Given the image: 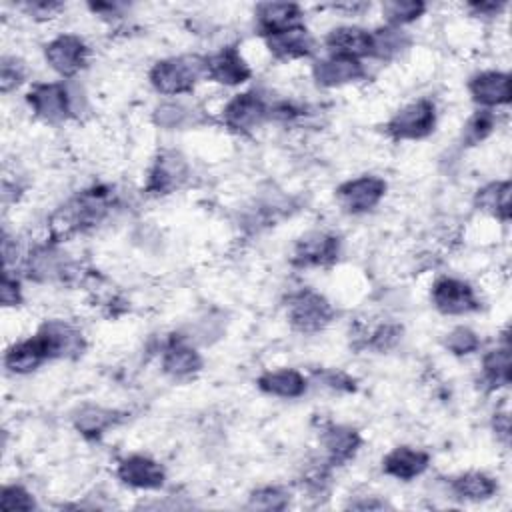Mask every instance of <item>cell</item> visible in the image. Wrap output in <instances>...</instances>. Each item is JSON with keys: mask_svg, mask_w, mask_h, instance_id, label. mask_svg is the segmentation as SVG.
Masks as SVG:
<instances>
[{"mask_svg": "<svg viewBox=\"0 0 512 512\" xmlns=\"http://www.w3.org/2000/svg\"><path fill=\"white\" fill-rule=\"evenodd\" d=\"M200 78H204V58L200 56H170L158 60L148 72L152 88L164 96L188 94Z\"/></svg>", "mask_w": 512, "mask_h": 512, "instance_id": "6da1fadb", "label": "cell"}, {"mask_svg": "<svg viewBox=\"0 0 512 512\" xmlns=\"http://www.w3.org/2000/svg\"><path fill=\"white\" fill-rule=\"evenodd\" d=\"M26 102L34 116L48 124H60L78 112L76 94L66 82H36L28 90Z\"/></svg>", "mask_w": 512, "mask_h": 512, "instance_id": "7a4b0ae2", "label": "cell"}, {"mask_svg": "<svg viewBox=\"0 0 512 512\" xmlns=\"http://www.w3.org/2000/svg\"><path fill=\"white\" fill-rule=\"evenodd\" d=\"M286 316L296 332L314 334L332 322L334 308L320 292L304 288L288 298Z\"/></svg>", "mask_w": 512, "mask_h": 512, "instance_id": "3957f363", "label": "cell"}, {"mask_svg": "<svg viewBox=\"0 0 512 512\" xmlns=\"http://www.w3.org/2000/svg\"><path fill=\"white\" fill-rule=\"evenodd\" d=\"M436 104L430 98H418L402 106L386 122V132L394 140H420L434 132Z\"/></svg>", "mask_w": 512, "mask_h": 512, "instance_id": "277c9868", "label": "cell"}, {"mask_svg": "<svg viewBox=\"0 0 512 512\" xmlns=\"http://www.w3.org/2000/svg\"><path fill=\"white\" fill-rule=\"evenodd\" d=\"M270 102L256 90L240 92L222 108V122L226 128L238 134H246L262 126L268 120Z\"/></svg>", "mask_w": 512, "mask_h": 512, "instance_id": "5b68a950", "label": "cell"}, {"mask_svg": "<svg viewBox=\"0 0 512 512\" xmlns=\"http://www.w3.org/2000/svg\"><path fill=\"white\" fill-rule=\"evenodd\" d=\"M88 46L78 34H58L44 46L46 64L62 78H74L88 64Z\"/></svg>", "mask_w": 512, "mask_h": 512, "instance_id": "8992f818", "label": "cell"}, {"mask_svg": "<svg viewBox=\"0 0 512 512\" xmlns=\"http://www.w3.org/2000/svg\"><path fill=\"white\" fill-rule=\"evenodd\" d=\"M386 194V182L380 176L364 174L342 182L336 188V200L348 214H366L374 210Z\"/></svg>", "mask_w": 512, "mask_h": 512, "instance_id": "52a82bcc", "label": "cell"}, {"mask_svg": "<svg viewBox=\"0 0 512 512\" xmlns=\"http://www.w3.org/2000/svg\"><path fill=\"white\" fill-rule=\"evenodd\" d=\"M430 300H432V306L446 316H460L480 308V300L474 288L468 282L452 276L438 278L432 284Z\"/></svg>", "mask_w": 512, "mask_h": 512, "instance_id": "ba28073f", "label": "cell"}, {"mask_svg": "<svg viewBox=\"0 0 512 512\" xmlns=\"http://www.w3.org/2000/svg\"><path fill=\"white\" fill-rule=\"evenodd\" d=\"M188 178V162L186 158L176 150H162L146 178V192L152 196H164L176 192Z\"/></svg>", "mask_w": 512, "mask_h": 512, "instance_id": "9c48e42d", "label": "cell"}, {"mask_svg": "<svg viewBox=\"0 0 512 512\" xmlns=\"http://www.w3.org/2000/svg\"><path fill=\"white\" fill-rule=\"evenodd\" d=\"M252 70L236 46H224L204 58V78L222 86L244 84Z\"/></svg>", "mask_w": 512, "mask_h": 512, "instance_id": "30bf717a", "label": "cell"}, {"mask_svg": "<svg viewBox=\"0 0 512 512\" xmlns=\"http://www.w3.org/2000/svg\"><path fill=\"white\" fill-rule=\"evenodd\" d=\"M340 254V238L328 232L312 230L304 234L292 252V262L300 268H314V266H328Z\"/></svg>", "mask_w": 512, "mask_h": 512, "instance_id": "8fae6325", "label": "cell"}, {"mask_svg": "<svg viewBox=\"0 0 512 512\" xmlns=\"http://www.w3.org/2000/svg\"><path fill=\"white\" fill-rule=\"evenodd\" d=\"M56 246V242L34 246L24 258V270L30 280L36 282H52L64 280L72 272V264L64 258Z\"/></svg>", "mask_w": 512, "mask_h": 512, "instance_id": "7c38bea8", "label": "cell"}, {"mask_svg": "<svg viewBox=\"0 0 512 512\" xmlns=\"http://www.w3.org/2000/svg\"><path fill=\"white\" fill-rule=\"evenodd\" d=\"M38 338L42 340L48 358H76L84 350L82 332L66 320H46L38 328Z\"/></svg>", "mask_w": 512, "mask_h": 512, "instance_id": "4fadbf2b", "label": "cell"}, {"mask_svg": "<svg viewBox=\"0 0 512 512\" xmlns=\"http://www.w3.org/2000/svg\"><path fill=\"white\" fill-rule=\"evenodd\" d=\"M116 476L122 484L138 490H156L164 484V466L144 454H130L118 462Z\"/></svg>", "mask_w": 512, "mask_h": 512, "instance_id": "5bb4252c", "label": "cell"}, {"mask_svg": "<svg viewBox=\"0 0 512 512\" xmlns=\"http://www.w3.org/2000/svg\"><path fill=\"white\" fill-rule=\"evenodd\" d=\"M366 76V66L362 60L346 58V56H334L328 54L326 58H320L312 66V78L318 86L324 88H336L344 84H352L356 80H362Z\"/></svg>", "mask_w": 512, "mask_h": 512, "instance_id": "9a60e30c", "label": "cell"}, {"mask_svg": "<svg viewBox=\"0 0 512 512\" xmlns=\"http://www.w3.org/2000/svg\"><path fill=\"white\" fill-rule=\"evenodd\" d=\"M254 22L258 32L266 38L304 24V12L292 2H262L254 8Z\"/></svg>", "mask_w": 512, "mask_h": 512, "instance_id": "2e32d148", "label": "cell"}, {"mask_svg": "<svg viewBox=\"0 0 512 512\" xmlns=\"http://www.w3.org/2000/svg\"><path fill=\"white\" fill-rule=\"evenodd\" d=\"M468 92L482 108H494L510 102V76L500 70H482L468 82Z\"/></svg>", "mask_w": 512, "mask_h": 512, "instance_id": "e0dca14e", "label": "cell"}, {"mask_svg": "<svg viewBox=\"0 0 512 512\" xmlns=\"http://www.w3.org/2000/svg\"><path fill=\"white\" fill-rule=\"evenodd\" d=\"M324 46L328 54L364 60L370 56V30L356 24L336 26L326 34Z\"/></svg>", "mask_w": 512, "mask_h": 512, "instance_id": "ac0fdd59", "label": "cell"}, {"mask_svg": "<svg viewBox=\"0 0 512 512\" xmlns=\"http://www.w3.org/2000/svg\"><path fill=\"white\" fill-rule=\"evenodd\" d=\"M264 40H266L270 54L278 60L308 58L316 52V40L304 24L288 28V30L272 34V36H266Z\"/></svg>", "mask_w": 512, "mask_h": 512, "instance_id": "d6986e66", "label": "cell"}, {"mask_svg": "<svg viewBox=\"0 0 512 512\" xmlns=\"http://www.w3.org/2000/svg\"><path fill=\"white\" fill-rule=\"evenodd\" d=\"M322 448L326 454V464L338 466L354 458L362 438L360 432L346 424H330L322 430Z\"/></svg>", "mask_w": 512, "mask_h": 512, "instance_id": "ffe728a7", "label": "cell"}, {"mask_svg": "<svg viewBox=\"0 0 512 512\" xmlns=\"http://www.w3.org/2000/svg\"><path fill=\"white\" fill-rule=\"evenodd\" d=\"M428 464H430L428 452L412 446H398L382 458V472L396 480L408 482L424 474Z\"/></svg>", "mask_w": 512, "mask_h": 512, "instance_id": "44dd1931", "label": "cell"}, {"mask_svg": "<svg viewBox=\"0 0 512 512\" xmlns=\"http://www.w3.org/2000/svg\"><path fill=\"white\" fill-rule=\"evenodd\" d=\"M202 368L200 352L184 338L174 336L162 352V370L172 378H188Z\"/></svg>", "mask_w": 512, "mask_h": 512, "instance_id": "7402d4cb", "label": "cell"}, {"mask_svg": "<svg viewBox=\"0 0 512 512\" xmlns=\"http://www.w3.org/2000/svg\"><path fill=\"white\" fill-rule=\"evenodd\" d=\"M48 358V352L38 338V334L14 342L10 348L4 352V368L12 374H30L36 368H40Z\"/></svg>", "mask_w": 512, "mask_h": 512, "instance_id": "603a6c76", "label": "cell"}, {"mask_svg": "<svg viewBox=\"0 0 512 512\" xmlns=\"http://www.w3.org/2000/svg\"><path fill=\"white\" fill-rule=\"evenodd\" d=\"M258 388L264 394L276 396V398H300L306 388L308 380L300 370L294 368H278V370H266L256 380Z\"/></svg>", "mask_w": 512, "mask_h": 512, "instance_id": "cb8c5ba5", "label": "cell"}, {"mask_svg": "<svg viewBox=\"0 0 512 512\" xmlns=\"http://www.w3.org/2000/svg\"><path fill=\"white\" fill-rule=\"evenodd\" d=\"M410 46V36L400 26H380L376 30H370V56L376 60H394L398 58L406 48Z\"/></svg>", "mask_w": 512, "mask_h": 512, "instance_id": "d4e9b609", "label": "cell"}, {"mask_svg": "<svg viewBox=\"0 0 512 512\" xmlns=\"http://www.w3.org/2000/svg\"><path fill=\"white\" fill-rule=\"evenodd\" d=\"M450 490L456 498L480 502V500L492 498L496 494L498 486H496V480L484 472H466V474L456 476L450 482Z\"/></svg>", "mask_w": 512, "mask_h": 512, "instance_id": "484cf974", "label": "cell"}, {"mask_svg": "<svg viewBox=\"0 0 512 512\" xmlns=\"http://www.w3.org/2000/svg\"><path fill=\"white\" fill-rule=\"evenodd\" d=\"M116 422H118V412H114L110 408L94 406V404H86L74 414L76 430H80V434H84L88 438H96V436L104 434V430H108Z\"/></svg>", "mask_w": 512, "mask_h": 512, "instance_id": "4316f807", "label": "cell"}, {"mask_svg": "<svg viewBox=\"0 0 512 512\" xmlns=\"http://www.w3.org/2000/svg\"><path fill=\"white\" fill-rule=\"evenodd\" d=\"M476 204L480 210L492 214L494 218H500L506 222L510 218V182H490L476 194Z\"/></svg>", "mask_w": 512, "mask_h": 512, "instance_id": "83f0119b", "label": "cell"}, {"mask_svg": "<svg viewBox=\"0 0 512 512\" xmlns=\"http://www.w3.org/2000/svg\"><path fill=\"white\" fill-rule=\"evenodd\" d=\"M482 382L490 390L510 384V348L508 344L492 348L482 358Z\"/></svg>", "mask_w": 512, "mask_h": 512, "instance_id": "f1b7e54d", "label": "cell"}, {"mask_svg": "<svg viewBox=\"0 0 512 512\" xmlns=\"http://www.w3.org/2000/svg\"><path fill=\"white\" fill-rule=\"evenodd\" d=\"M152 120L160 128L176 130V128H184L194 122V110L180 100H164L154 108Z\"/></svg>", "mask_w": 512, "mask_h": 512, "instance_id": "f546056e", "label": "cell"}, {"mask_svg": "<svg viewBox=\"0 0 512 512\" xmlns=\"http://www.w3.org/2000/svg\"><path fill=\"white\" fill-rule=\"evenodd\" d=\"M424 12H426V4L418 0H390L382 4V16L386 18V24L400 26V28L418 20Z\"/></svg>", "mask_w": 512, "mask_h": 512, "instance_id": "4dcf8cb0", "label": "cell"}, {"mask_svg": "<svg viewBox=\"0 0 512 512\" xmlns=\"http://www.w3.org/2000/svg\"><path fill=\"white\" fill-rule=\"evenodd\" d=\"M494 128H496V116H494V112L488 110V108L476 110V112L468 118V122L464 124L462 142L468 144V146H474V144L482 142Z\"/></svg>", "mask_w": 512, "mask_h": 512, "instance_id": "1f68e13d", "label": "cell"}, {"mask_svg": "<svg viewBox=\"0 0 512 512\" xmlns=\"http://www.w3.org/2000/svg\"><path fill=\"white\" fill-rule=\"evenodd\" d=\"M290 502V494L280 486H262L248 496V508L254 510H284Z\"/></svg>", "mask_w": 512, "mask_h": 512, "instance_id": "d6a6232c", "label": "cell"}, {"mask_svg": "<svg viewBox=\"0 0 512 512\" xmlns=\"http://www.w3.org/2000/svg\"><path fill=\"white\" fill-rule=\"evenodd\" d=\"M402 332H404V328L400 324H396V322L380 324L372 332L366 334L364 346L374 350V352H386V350L394 348L402 340Z\"/></svg>", "mask_w": 512, "mask_h": 512, "instance_id": "836d02e7", "label": "cell"}, {"mask_svg": "<svg viewBox=\"0 0 512 512\" xmlns=\"http://www.w3.org/2000/svg\"><path fill=\"white\" fill-rule=\"evenodd\" d=\"M444 346L456 356H466L480 348V336L468 326H456L446 334Z\"/></svg>", "mask_w": 512, "mask_h": 512, "instance_id": "e575fe53", "label": "cell"}, {"mask_svg": "<svg viewBox=\"0 0 512 512\" xmlns=\"http://www.w3.org/2000/svg\"><path fill=\"white\" fill-rule=\"evenodd\" d=\"M26 78V64L18 56H2L0 62V88L4 94L18 88Z\"/></svg>", "mask_w": 512, "mask_h": 512, "instance_id": "d590c367", "label": "cell"}, {"mask_svg": "<svg viewBox=\"0 0 512 512\" xmlns=\"http://www.w3.org/2000/svg\"><path fill=\"white\" fill-rule=\"evenodd\" d=\"M0 506L6 512L12 510H32L36 508L34 496L20 484H6L2 488V498H0Z\"/></svg>", "mask_w": 512, "mask_h": 512, "instance_id": "8d00e7d4", "label": "cell"}, {"mask_svg": "<svg viewBox=\"0 0 512 512\" xmlns=\"http://www.w3.org/2000/svg\"><path fill=\"white\" fill-rule=\"evenodd\" d=\"M314 380L322 386L328 388L332 392H354L356 390V382L354 378H350L348 374L340 372V370H322L314 374Z\"/></svg>", "mask_w": 512, "mask_h": 512, "instance_id": "74e56055", "label": "cell"}, {"mask_svg": "<svg viewBox=\"0 0 512 512\" xmlns=\"http://www.w3.org/2000/svg\"><path fill=\"white\" fill-rule=\"evenodd\" d=\"M0 300L6 308L18 306L22 302V288L16 274L4 270L2 274V286H0Z\"/></svg>", "mask_w": 512, "mask_h": 512, "instance_id": "f35d334b", "label": "cell"}, {"mask_svg": "<svg viewBox=\"0 0 512 512\" xmlns=\"http://www.w3.org/2000/svg\"><path fill=\"white\" fill-rule=\"evenodd\" d=\"M62 8H64V6H62L60 2H48V0L24 4V10H26L30 16H36V18H52V16H56Z\"/></svg>", "mask_w": 512, "mask_h": 512, "instance_id": "ab89813d", "label": "cell"}, {"mask_svg": "<svg viewBox=\"0 0 512 512\" xmlns=\"http://www.w3.org/2000/svg\"><path fill=\"white\" fill-rule=\"evenodd\" d=\"M502 8H504V4H496V2H472V4H468V10H472L474 16H496Z\"/></svg>", "mask_w": 512, "mask_h": 512, "instance_id": "60d3db41", "label": "cell"}, {"mask_svg": "<svg viewBox=\"0 0 512 512\" xmlns=\"http://www.w3.org/2000/svg\"><path fill=\"white\" fill-rule=\"evenodd\" d=\"M494 430L496 434L508 442V432H510V426H508V414L502 412V414H494Z\"/></svg>", "mask_w": 512, "mask_h": 512, "instance_id": "b9f144b4", "label": "cell"}]
</instances>
